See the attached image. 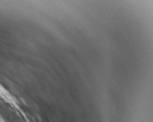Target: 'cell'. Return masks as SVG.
Instances as JSON below:
<instances>
[{
	"label": "cell",
	"mask_w": 153,
	"mask_h": 122,
	"mask_svg": "<svg viewBox=\"0 0 153 122\" xmlns=\"http://www.w3.org/2000/svg\"><path fill=\"white\" fill-rule=\"evenodd\" d=\"M0 97H2L3 99L9 102V103H15L14 99H13V97H12L11 94H10V93L1 85V84H0Z\"/></svg>",
	"instance_id": "obj_1"
}]
</instances>
